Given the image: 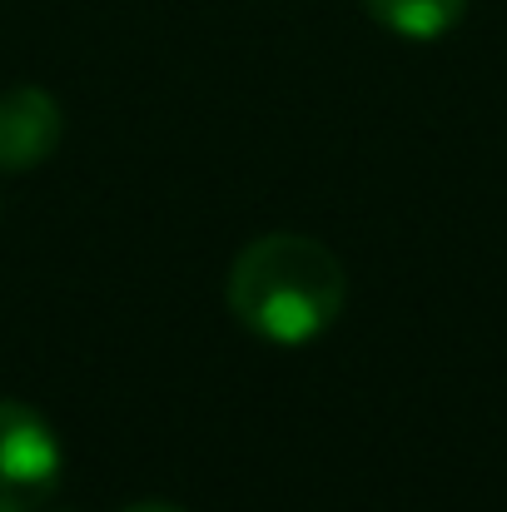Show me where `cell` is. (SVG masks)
I'll return each mask as SVG.
<instances>
[{
	"label": "cell",
	"instance_id": "6da1fadb",
	"mask_svg": "<svg viewBox=\"0 0 507 512\" xmlns=\"http://www.w3.org/2000/svg\"><path fill=\"white\" fill-rule=\"evenodd\" d=\"M224 304L254 339L299 348L334 329L348 304V274L329 244L279 229L234 254Z\"/></svg>",
	"mask_w": 507,
	"mask_h": 512
},
{
	"label": "cell",
	"instance_id": "7a4b0ae2",
	"mask_svg": "<svg viewBox=\"0 0 507 512\" xmlns=\"http://www.w3.org/2000/svg\"><path fill=\"white\" fill-rule=\"evenodd\" d=\"M60 488V443L50 423L15 398H0V512H40Z\"/></svg>",
	"mask_w": 507,
	"mask_h": 512
},
{
	"label": "cell",
	"instance_id": "3957f363",
	"mask_svg": "<svg viewBox=\"0 0 507 512\" xmlns=\"http://www.w3.org/2000/svg\"><path fill=\"white\" fill-rule=\"evenodd\" d=\"M65 115L50 90L40 85H15L0 95V170L20 174L45 165L60 150Z\"/></svg>",
	"mask_w": 507,
	"mask_h": 512
},
{
	"label": "cell",
	"instance_id": "277c9868",
	"mask_svg": "<svg viewBox=\"0 0 507 512\" xmlns=\"http://www.w3.org/2000/svg\"><path fill=\"white\" fill-rule=\"evenodd\" d=\"M363 5L383 30L403 40H443L468 15V0H363Z\"/></svg>",
	"mask_w": 507,
	"mask_h": 512
},
{
	"label": "cell",
	"instance_id": "5b68a950",
	"mask_svg": "<svg viewBox=\"0 0 507 512\" xmlns=\"http://www.w3.org/2000/svg\"><path fill=\"white\" fill-rule=\"evenodd\" d=\"M125 512H184L179 503H160V498H145V503H130Z\"/></svg>",
	"mask_w": 507,
	"mask_h": 512
},
{
	"label": "cell",
	"instance_id": "8992f818",
	"mask_svg": "<svg viewBox=\"0 0 507 512\" xmlns=\"http://www.w3.org/2000/svg\"><path fill=\"white\" fill-rule=\"evenodd\" d=\"M50 512H70V508H50Z\"/></svg>",
	"mask_w": 507,
	"mask_h": 512
}]
</instances>
